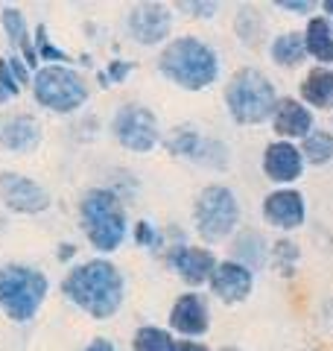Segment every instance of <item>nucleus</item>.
I'll return each instance as SVG.
<instances>
[{"label":"nucleus","mask_w":333,"mask_h":351,"mask_svg":"<svg viewBox=\"0 0 333 351\" xmlns=\"http://www.w3.org/2000/svg\"><path fill=\"white\" fill-rule=\"evenodd\" d=\"M62 293L71 304L85 311L91 319H111L126 299V281L120 269L106 258H94L76 267L64 276Z\"/></svg>","instance_id":"nucleus-1"},{"label":"nucleus","mask_w":333,"mask_h":351,"mask_svg":"<svg viewBox=\"0 0 333 351\" xmlns=\"http://www.w3.org/2000/svg\"><path fill=\"white\" fill-rule=\"evenodd\" d=\"M158 73L182 91H205L219 80V53L196 36H179L164 44Z\"/></svg>","instance_id":"nucleus-2"},{"label":"nucleus","mask_w":333,"mask_h":351,"mask_svg":"<svg viewBox=\"0 0 333 351\" xmlns=\"http://www.w3.org/2000/svg\"><path fill=\"white\" fill-rule=\"evenodd\" d=\"M82 232L97 252H117L129 234V217L123 199L111 188H91L79 202Z\"/></svg>","instance_id":"nucleus-3"},{"label":"nucleus","mask_w":333,"mask_h":351,"mask_svg":"<svg viewBox=\"0 0 333 351\" xmlns=\"http://www.w3.org/2000/svg\"><path fill=\"white\" fill-rule=\"evenodd\" d=\"M278 100L281 97L275 91V82L251 64L234 71L225 85V108L237 126H260L272 120Z\"/></svg>","instance_id":"nucleus-4"},{"label":"nucleus","mask_w":333,"mask_h":351,"mask_svg":"<svg viewBox=\"0 0 333 351\" xmlns=\"http://www.w3.org/2000/svg\"><path fill=\"white\" fill-rule=\"evenodd\" d=\"M50 293L47 272L27 263H3L0 267V311L9 322H32Z\"/></svg>","instance_id":"nucleus-5"},{"label":"nucleus","mask_w":333,"mask_h":351,"mask_svg":"<svg viewBox=\"0 0 333 351\" xmlns=\"http://www.w3.org/2000/svg\"><path fill=\"white\" fill-rule=\"evenodd\" d=\"M193 226L205 243L228 240L240 226V199L228 184H205L193 202Z\"/></svg>","instance_id":"nucleus-6"},{"label":"nucleus","mask_w":333,"mask_h":351,"mask_svg":"<svg viewBox=\"0 0 333 351\" xmlns=\"http://www.w3.org/2000/svg\"><path fill=\"white\" fill-rule=\"evenodd\" d=\"M32 97L41 108L56 114H73L88 103V82L68 64H44L32 73Z\"/></svg>","instance_id":"nucleus-7"},{"label":"nucleus","mask_w":333,"mask_h":351,"mask_svg":"<svg viewBox=\"0 0 333 351\" xmlns=\"http://www.w3.org/2000/svg\"><path fill=\"white\" fill-rule=\"evenodd\" d=\"M111 135L123 149L147 156L161 144V123L158 114L149 106L140 103H126L120 106L114 117H111Z\"/></svg>","instance_id":"nucleus-8"},{"label":"nucleus","mask_w":333,"mask_h":351,"mask_svg":"<svg viewBox=\"0 0 333 351\" xmlns=\"http://www.w3.org/2000/svg\"><path fill=\"white\" fill-rule=\"evenodd\" d=\"M0 205L9 208L12 214L36 217L47 211L53 199L36 179H29L24 173H15V170H6V173H0Z\"/></svg>","instance_id":"nucleus-9"},{"label":"nucleus","mask_w":333,"mask_h":351,"mask_svg":"<svg viewBox=\"0 0 333 351\" xmlns=\"http://www.w3.org/2000/svg\"><path fill=\"white\" fill-rule=\"evenodd\" d=\"M126 32L129 38L140 47H155L166 44L173 32V12L164 3H138L126 15Z\"/></svg>","instance_id":"nucleus-10"},{"label":"nucleus","mask_w":333,"mask_h":351,"mask_svg":"<svg viewBox=\"0 0 333 351\" xmlns=\"http://www.w3.org/2000/svg\"><path fill=\"white\" fill-rule=\"evenodd\" d=\"M260 214L278 232H298L307 219V199L295 188H275L263 196Z\"/></svg>","instance_id":"nucleus-11"},{"label":"nucleus","mask_w":333,"mask_h":351,"mask_svg":"<svg viewBox=\"0 0 333 351\" xmlns=\"http://www.w3.org/2000/svg\"><path fill=\"white\" fill-rule=\"evenodd\" d=\"M260 167L272 184L290 188L293 182H298L304 176L307 161L301 156V147L293 144V141H272V144H266V149H263Z\"/></svg>","instance_id":"nucleus-12"},{"label":"nucleus","mask_w":333,"mask_h":351,"mask_svg":"<svg viewBox=\"0 0 333 351\" xmlns=\"http://www.w3.org/2000/svg\"><path fill=\"white\" fill-rule=\"evenodd\" d=\"M217 255L205 246H187V243H175L166 252V267L179 276L187 287H202L210 281L217 269Z\"/></svg>","instance_id":"nucleus-13"},{"label":"nucleus","mask_w":333,"mask_h":351,"mask_svg":"<svg viewBox=\"0 0 333 351\" xmlns=\"http://www.w3.org/2000/svg\"><path fill=\"white\" fill-rule=\"evenodd\" d=\"M208 287L219 302L240 304V302H246L251 295V290H254V272L249 267H243V263L231 261V258L219 261L214 276H210V281H208Z\"/></svg>","instance_id":"nucleus-14"},{"label":"nucleus","mask_w":333,"mask_h":351,"mask_svg":"<svg viewBox=\"0 0 333 351\" xmlns=\"http://www.w3.org/2000/svg\"><path fill=\"white\" fill-rule=\"evenodd\" d=\"M272 132L278 135V141H304L310 132L316 129V120H313V108H307L301 100L295 97H281L275 106V114H272Z\"/></svg>","instance_id":"nucleus-15"},{"label":"nucleus","mask_w":333,"mask_h":351,"mask_svg":"<svg viewBox=\"0 0 333 351\" xmlns=\"http://www.w3.org/2000/svg\"><path fill=\"white\" fill-rule=\"evenodd\" d=\"M170 328L182 337H205L210 331V307L199 293H182L170 307Z\"/></svg>","instance_id":"nucleus-16"},{"label":"nucleus","mask_w":333,"mask_h":351,"mask_svg":"<svg viewBox=\"0 0 333 351\" xmlns=\"http://www.w3.org/2000/svg\"><path fill=\"white\" fill-rule=\"evenodd\" d=\"M41 123L32 114H12L0 123V147L15 152V156H27L41 147Z\"/></svg>","instance_id":"nucleus-17"},{"label":"nucleus","mask_w":333,"mask_h":351,"mask_svg":"<svg viewBox=\"0 0 333 351\" xmlns=\"http://www.w3.org/2000/svg\"><path fill=\"white\" fill-rule=\"evenodd\" d=\"M304 47L307 56L316 59L321 68H330L333 64V21L325 15H313L304 27Z\"/></svg>","instance_id":"nucleus-18"},{"label":"nucleus","mask_w":333,"mask_h":351,"mask_svg":"<svg viewBox=\"0 0 333 351\" xmlns=\"http://www.w3.org/2000/svg\"><path fill=\"white\" fill-rule=\"evenodd\" d=\"M301 103L307 108L333 106V68H321V64H316L313 71H307L304 82H301Z\"/></svg>","instance_id":"nucleus-19"},{"label":"nucleus","mask_w":333,"mask_h":351,"mask_svg":"<svg viewBox=\"0 0 333 351\" xmlns=\"http://www.w3.org/2000/svg\"><path fill=\"white\" fill-rule=\"evenodd\" d=\"M269 243H266V237L260 232H254V228H246V232H240L237 240H234V258L243 263V267H249L251 272L254 269H263L266 261H269Z\"/></svg>","instance_id":"nucleus-20"},{"label":"nucleus","mask_w":333,"mask_h":351,"mask_svg":"<svg viewBox=\"0 0 333 351\" xmlns=\"http://www.w3.org/2000/svg\"><path fill=\"white\" fill-rule=\"evenodd\" d=\"M205 141L208 135H202L196 126L190 123H184V126H175L170 135L164 138V147L170 156L175 158H187V161H199V156H202V149H205Z\"/></svg>","instance_id":"nucleus-21"},{"label":"nucleus","mask_w":333,"mask_h":351,"mask_svg":"<svg viewBox=\"0 0 333 351\" xmlns=\"http://www.w3.org/2000/svg\"><path fill=\"white\" fill-rule=\"evenodd\" d=\"M269 56L278 68H298L304 59H307V47H304V36L301 32H281L275 36L272 44H269Z\"/></svg>","instance_id":"nucleus-22"},{"label":"nucleus","mask_w":333,"mask_h":351,"mask_svg":"<svg viewBox=\"0 0 333 351\" xmlns=\"http://www.w3.org/2000/svg\"><path fill=\"white\" fill-rule=\"evenodd\" d=\"M234 32L246 47H260L263 38H266V21L260 15V9L243 6L237 12V18H234Z\"/></svg>","instance_id":"nucleus-23"},{"label":"nucleus","mask_w":333,"mask_h":351,"mask_svg":"<svg viewBox=\"0 0 333 351\" xmlns=\"http://www.w3.org/2000/svg\"><path fill=\"white\" fill-rule=\"evenodd\" d=\"M301 156L313 167H328L333 161V132L328 129H313L301 141Z\"/></svg>","instance_id":"nucleus-24"},{"label":"nucleus","mask_w":333,"mask_h":351,"mask_svg":"<svg viewBox=\"0 0 333 351\" xmlns=\"http://www.w3.org/2000/svg\"><path fill=\"white\" fill-rule=\"evenodd\" d=\"M132 351H175V339L166 328L140 325L132 337Z\"/></svg>","instance_id":"nucleus-25"},{"label":"nucleus","mask_w":333,"mask_h":351,"mask_svg":"<svg viewBox=\"0 0 333 351\" xmlns=\"http://www.w3.org/2000/svg\"><path fill=\"white\" fill-rule=\"evenodd\" d=\"M0 24H3V32H6L9 44H15L18 50H24L27 44H32L29 24H27V18H24V12H21L18 6H3L0 9Z\"/></svg>","instance_id":"nucleus-26"},{"label":"nucleus","mask_w":333,"mask_h":351,"mask_svg":"<svg viewBox=\"0 0 333 351\" xmlns=\"http://www.w3.org/2000/svg\"><path fill=\"white\" fill-rule=\"evenodd\" d=\"M269 258L275 263V269L281 272L284 278H293L295 269H298V261H301V252H298V246L293 243V240H275L272 249H269Z\"/></svg>","instance_id":"nucleus-27"},{"label":"nucleus","mask_w":333,"mask_h":351,"mask_svg":"<svg viewBox=\"0 0 333 351\" xmlns=\"http://www.w3.org/2000/svg\"><path fill=\"white\" fill-rule=\"evenodd\" d=\"M32 47H36L38 59L50 62V64H64V62H71L68 53L59 50L56 44H50V38H47V27H44V24L36 27V41H32Z\"/></svg>","instance_id":"nucleus-28"},{"label":"nucleus","mask_w":333,"mask_h":351,"mask_svg":"<svg viewBox=\"0 0 333 351\" xmlns=\"http://www.w3.org/2000/svg\"><path fill=\"white\" fill-rule=\"evenodd\" d=\"M135 71V64L126 59H111L106 71H99V85H114V82H126V76Z\"/></svg>","instance_id":"nucleus-29"},{"label":"nucleus","mask_w":333,"mask_h":351,"mask_svg":"<svg viewBox=\"0 0 333 351\" xmlns=\"http://www.w3.org/2000/svg\"><path fill=\"white\" fill-rule=\"evenodd\" d=\"M132 237H135V243L143 249H161V232L149 223V219H138Z\"/></svg>","instance_id":"nucleus-30"},{"label":"nucleus","mask_w":333,"mask_h":351,"mask_svg":"<svg viewBox=\"0 0 333 351\" xmlns=\"http://www.w3.org/2000/svg\"><path fill=\"white\" fill-rule=\"evenodd\" d=\"M6 62H9V71H12V76H15V82L24 88V85H32V71L24 64V59L21 56H6Z\"/></svg>","instance_id":"nucleus-31"},{"label":"nucleus","mask_w":333,"mask_h":351,"mask_svg":"<svg viewBox=\"0 0 333 351\" xmlns=\"http://www.w3.org/2000/svg\"><path fill=\"white\" fill-rule=\"evenodd\" d=\"M275 6H278V9H286V12H293V15H307L310 9H313V3H310V0H278Z\"/></svg>","instance_id":"nucleus-32"},{"label":"nucleus","mask_w":333,"mask_h":351,"mask_svg":"<svg viewBox=\"0 0 333 351\" xmlns=\"http://www.w3.org/2000/svg\"><path fill=\"white\" fill-rule=\"evenodd\" d=\"M182 9H193L190 15H196V18H214L217 15V3H182Z\"/></svg>","instance_id":"nucleus-33"},{"label":"nucleus","mask_w":333,"mask_h":351,"mask_svg":"<svg viewBox=\"0 0 333 351\" xmlns=\"http://www.w3.org/2000/svg\"><path fill=\"white\" fill-rule=\"evenodd\" d=\"M85 351H117V348H114V343H111V339H106V337H94L91 343L85 346Z\"/></svg>","instance_id":"nucleus-34"},{"label":"nucleus","mask_w":333,"mask_h":351,"mask_svg":"<svg viewBox=\"0 0 333 351\" xmlns=\"http://www.w3.org/2000/svg\"><path fill=\"white\" fill-rule=\"evenodd\" d=\"M175 351H210L205 343H196V339H175Z\"/></svg>","instance_id":"nucleus-35"},{"label":"nucleus","mask_w":333,"mask_h":351,"mask_svg":"<svg viewBox=\"0 0 333 351\" xmlns=\"http://www.w3.org/2000/svg\"><path fill=\"white\" fill-rule=\"evenodd\" d=\"M15 97H18V91H12V88H9V85L0 82V106H6L9 100H15Z\"/></svg>","instance_id":"nucleus-36"},{"label":"nucleus","mask_w":333,"mask_h":351,"mask_svg":"<svg viewBox=\"0 0 333 351\" xmlns=\"http://www.w3.org/2000/svg\"><path fill=\"white\" fill-rule=\"evenodd\" d=\"M76 255V246L73 243H62V249H59V261H71Z\"/></svg>","instance_id":"nucleus-37"},{"label":"nucleus","mask_w":333,"mask_h":351,"mask_svg":"<svg viewBox=\"0 0 333 351\" xmlns=\"http://www.w3.org/2000/svg\"><path fill=\"white\" fill-rule=\"evenodd\" d=\"M321 9H325V18H333V0H325Z\"/></svg>","instance_id":"nucleus-38"},{"label":"nucleus","mask_w":333,"mask_h":351,"mask_svg":"<svg viewBox=\"0 0 333 351\" xmlns=\"http://www.w3.org/2000/svg\"><path fill=\"white\" fill-rule=\"evenodd\" d=\"M222 351H240V348H222Z\"/></svg>","instance_id":"nucleus-39"}]
</instances>
